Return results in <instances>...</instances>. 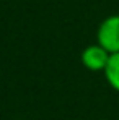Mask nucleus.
Returning a JSON list of instances; mask_svg holds the SVG:
<instances>
[{
	"label": "nucleus",
	"instance_id": "nucleus-1",
	"mask_svg": "<svg viewBox=\"0 0 119 120\" xmlns=\"http://www.w3.org/2000/svg\"><path fill=\"white\" fill-rule=\"evenodd\" d=\"M96 44L111 55L119 52V15H109L96 29Z\"/></svg>",
	"mask_w": 119,
	"mask_h": 120
},
{
	"label": "nucleus",
	"instance_id": "nucleus-2",
	"mask_svg": "<svg viewBox=\"0 0 119 120\" xmlns=\"http://www.w3.org/2000/svg\"><path fill=\"white\" fill-rule=\"evenodd\" d=\"M111 54L98 44H91L82 52V65L90 71H104Z\"/></svg>",
	"mask_w": 119,
	"mask_h": 120
},
{
	"label": "nucleus",
	"instance_id": "nucleus-3",
	"mask_svg": "<svg viewBox=\"0 0 119 120\" xmlns=\"http://www.w3.org/2000/svg\"><path fill=\"white\" fill-rule=\"evenodd\" d=\"M103 73H104V78L108 81V84L114 91L119 93V52L118 54H113L109 57L108 67H106V70Z\"/></svg>",
	"mask_w": 119,
	"mask_h": 120
}]
</instances>
